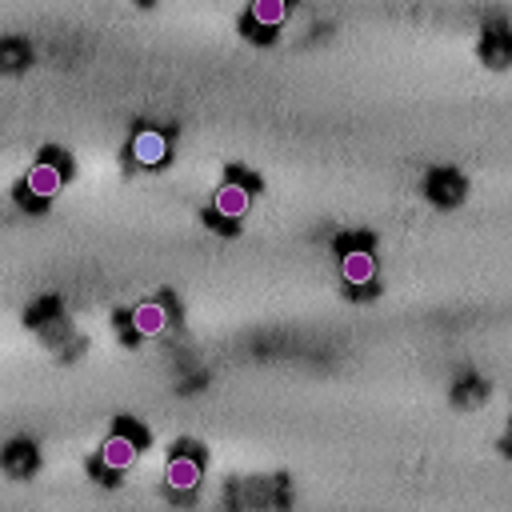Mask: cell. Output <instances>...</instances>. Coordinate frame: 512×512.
<instances>
[{
	"mask_svg": "<svg viewBox=\"0 0 512 512\" xmlns=\"http://www.w3.org/2000/svg\"><path fill=\"white\" fill-rule=\"evenodd\" d=\"M140 448H144V432H140L136 424H120V428L100 444V456H96L92 472L120 476V472H128V468L140 460Z\"/></svg>",
	"mask_w": 512,
	"mask_h": 512,
	"instance_id": "6da1fadb",
	"label": "cell"
},
{
	"mask_svg": "<svg viewBox=\"0 0 512 512\" xmlns=\"http://www.w3.org/2000/svg\"><path fill=\"white\" fill-rule=\"evenodd\" d=\"M252 188H256V180H224L220 188H216V196H212V208H208V224L216 228V232H232V224L228 220H240V216H248V204H252Z\"/></svg>",
	"mask_w": 512,
	"mask_h": 512,
	"instance_id": "7a4b0ae2",
	"label": "cell"
},
{
	"mask_svg": "<svg viewBox=\"0 0 512 512\" xmlns=\"http://www.w3.org/2000/svg\"><path fill=\"white\" fill-rule=\"evenodd\" d=\"M64 176H68V164L60 168V156L56 152H44V160H36L28 168V176H24V184H20V200L32 204V208H44L60 192Z\"/></svg>",
	"mask_w": 512,
	"mask_h": 512,
	"instance_id": "3957f363",
	"label": "cell"
},
{
	"mask_svg": "<svg viewBox=\"0 0 512 512\" xmlns=\"http://www.w3.org/2000/svg\"><path fill=\"white\" fill-rule=\"evenodd\" d=\"M200 476H204V452H200V444H176V452H172V460L164 468L168 488L172 492H196Z\"/></svg>",
	"mask_w": 512,
	"mask_h": 512,
	"instance_id": "277c9868",
	"label": "cell"
},
{
	"mask_svg": "<svg viewBox=\"0 0 512 512\" xmlns=\"http://www.w3.org/2000/svg\"><path fill=\"white\" fill-rule=\"evenodd\" d=\"M340 276L348 288H372L376 280V256L368 248V240H344L340 244Z\"/></svg>",
	"mask_w": 512,
	"mask_h": 512,
	"instance_id": "5b68a950",
	"label": "cell"
},
{
	"mask_svg": "<svg viewBox=\"0 0 512 512\" xmlns=\"http://www.w3.org/2000/svg\"><path fill=\"white\" fill-rule=\"evenodd\" d=\"M288 12H292V0H252V8L244 16V28H248V36L268 40L288 20Z\"/></svg>",
	"mask_w": 512,
	"mask_h": 512,
	"instance_id": "8992f818",
	"label": "cell"
},
{
	"mask_svg": "<svg viewBox=\"0 0 512 512\" xmlns=\"http://www.w3.org/2000/svg\"><path fill=\"white\" fill-rule=\"evenodd\" d=\"M168 148H172V140H168L164 128H136V136H132V144H128V156H132L140 168H156V164L168 160Z\"/></svg>",
	"mask_w": 512,
	"mask_h": 512,
	"instance_id": "52a82bcc",
	"label": "cell"
},
{
	"mask_svg": "<svg viewBox=\"0 0 512 512\" xmlns=\"http://www.w3.org/2000/svg\"><path fill=\"white\" fill-rule=\"evenodd\" d=\"M168 324H172V312H168L164 300H144V304H136L132 316H128L132 336H164Z\"/></svg>",
	"mask_w": 512,
	"mask_h": 512,
	"instance_id": "ba28073f",
	"label": "cell"
},
{
	"mask_svg": "<svg viewBox=\"0 0 512 512\" xmlns=\"http://www.w3.org/2000/svg\"><path fill=\"white\" fill-rule=\"evenodd\" d=\"M480 56H484L492 68L508 64V60H512V32H508L504 24L488 28V32H484V40H480Z\"/></svg>",
	"mask_w": 512,
	"mask_h": 512,
	"instance_id": "9c48e42d",
	"label": "cell"
},
{
	"mask_svg": "<svg viewBox=\"0 0 512 512\" xmlns=\"http://www.w3.org/2000/svg\"><path fill=\"white\" fill-rule=\"evenodd\" d=\"M428 196H432L436 204H460L464 180H460L456 172H448V168H436V172L428 176Z\"/></svg>",
	"mask_w": 512,
	"mask_h": 512,
	"instance_id": "30bf717a",
	"label": "cell"
},
{
	"mask_svg": "<svg viewBox=\"0 0 512 512\" xmlns=\"http://www.w3.org/2000/svg\"><path fill=\"white\" fill-rule=\"evenodd\" d=\"M4 468H8L12 476H28V472L36 468V448H32V444H12V448L4 452Z\"/></svg>",
	"mask_w": 512,
	"mask_h": 512,
	"instance_id": "8fae6325",
	"label": "cell"
},
{
	"mask_svg": "<svg viewBox=\"0 0 512 512\" xmlns=\"http://www.w3.org/2000/svg\"><path fill=\"white\" fill-rule=\"evenodd\" d=\"M0 60H12L8 68H20V64L28 60V52H24V48H16V44H8V48H0Z\"/></svg>",
	"mask_w": 512,
	"mask_h": 512,
	"instance_id": "7c38bea8",
	"label": "cell"
},
{
	"mask_svg": "<svg viewBox=\"0 0 512 512\" xmlns=\"http://www.w3.org/2000/svg\"><path fill=\"white\" fill-rule=\"evenodd\" d=\"M508 440H512V428H508Z\"/></svg>",
	"mask_w": 512,
	"mask_h": 512,
	"instance_id": "4fadbf2b",
	"label": "cell"
}]
</instances>
